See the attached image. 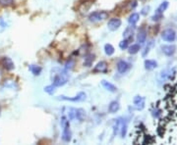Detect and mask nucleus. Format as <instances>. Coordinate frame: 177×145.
I'll return each mask as SVG.
<instances>
[{"instance_id": "f257e3e1", "label": "nucleus", "mask_w": 177, "mask_h": 145, "mask_svg": "<svg viewBox=\"0 0 177 145\" xmlns=\"http://www.w3.org/2000/svg\"><path fill=\"white\" fill-rule=\"evenodd\" d=\"M69 79V75L65 71H59L57 72H54L52 76V84L56 87L63 86L64 84L68 83Z\"/></svg>"}, {"instance_id": "f03ea898", "label": "nucleus", "mask_w": 177, "mask_h": 145, "mask_svg": "<svg viewBox=\"0 0 177 145\" xmlns=\"http://www.w3.org/2000/svg\"><path fill=\"white\" fill-rule=\"evenodd\" d=\"M61 126H62V139L63 141L69 142L72 138V133L70 130V123L66 117L61 118Z\"/></svg>"}, {"instance_id": "7ed1b4c3", "label": "nucleus", "mask_w": 177, "mask_h": 145, "mask_svg": "<svg viewBox=\"0 0 177 145\" xmlns=\"http://www.w3.org/2000/svg\"><path fill=\"white\" fill-rule=\"evenodd\" d=\"M68 118L70 121L78 120L79 122H83L86 119V111L83 109H70Z\"/></svg>"}, {"instance_id": "20e7f679", "label": "nucleus", "mask_w": 177, "mask_h": 145, "mask_svg": "<svg viewBox=\"0 0 177 145\" xmlns=\"http://www.w3.org/2000/svg\"><path fill=\"white\" fill-rule=\"evenodd\" d=\"M108 17V12L106 11H97L92 13L89 16V20L90 22L92 23H97V22H101V21L107 19Z\"/></svg>"}, {"instance_id": "39448f33", "label": "nucleus", "mask_w": 177, "mask_h": 145, "mask_svg": "<svg viewBox=\"0 0 177 145\" xmlns=\"http://www.w3.org/2000/svg\"><path fill=\"white\" fill-rule=\"evenodd\" d=\"M86 95L85 92H79L77 95L73 96V97H68V96H65V95H60L58 96L57 99L59 100H65V101H71V102H81V101H84L86 100Z\"/></svg>"}, {"instance_id": "423d86ee", "label": "nucleus", "mask_w": 177, "mask_h": 145, "mask_svg": "<svg viewBox=\"0 0 177 145\" xmlns=\"http://www.w3.org/2000/svg\"><path fill=\"white\" fill-rule=\"evenodd\" d=\"M168 7V2L167 1H163L162 3H161V5L158 7V9L155 10V14L152 17L153 21H158L162 18L163 12H165Z\"/></svg>"}, {"instance_id": "0eeeda50", "label": "nucleus", "mask_w": 177, "mask_h": 145, "mask_svg": "<svg viewBox=\"0 0 177 145\" xmlns=\"http://www.w3.org/2000/svg\"><path fill=\"white\" fill-rule=\"evenodd\" d=\"M161 38L167 42H173L176 38V32L172 29H165L161 33Z\"/></svg>"}, {"instance_id": "6e6552de", "label": "nucleus", "mask_w": 177, "mask_h": 145, "mask_svg": "<svg viewBox=\"0 0 177 145\" xmlns=\"http://www.w3.org/2000/svg\"><path fill=\"white\" fill-rule=\"evenodd\" d=\"M121 20L118 18H112L109 20L108 24H107V27H108V29H110L111 32H114L116 29H118L120 27H121Z\"/></svg>"}, {"instance_id": "1a4fd4ad", "label": "nucleus", "mask_w": 177, "mask_h": 145, "mask_svg": "<svg viewBox=\"0 0 177 145\" xmlns=\"http://www.w3.org/2000/svg\"><path fill=\"white\" fill-rule=\"evenodd\" d=\"M1 64H2L4 69L7 70V71H12L15 68L14 63H13V61L9 57H3L2 60H1Z\"/></svg>"}, {"instance_id": "9d476101", "label": "nucleus", "mask_w": 177, "mask_h": 145, "mask_svg": "<svg viewBox=\"0 0 177 145\" xmlns=\"http://www.w3.org/2000/svg\"><path fill=\"white\" fill-rule=\"evenodd\" d=\"M134 105L137 110H143L145 107V98L142 96H135L134 97Z\"/></svg>"}, {"instance_id": "9b49d317", "label": "nucleus", "mask_w": 177, "mask_h": 145, "mask_svg": "<svg viewBox=\"0 0 177 145\" xmlns=\"http://www.w3.org/2000/svg\"><path fill=\"white\" fill-rule=\"evenodd\" d=\"M162 52L165 53L166 56H172L175 51H176V46L173 44H169V45H163L161 47Z\"/></svg>"}, {"instance_id": "f8f14e48", "label": "nucleus", "mask_w": 177, "mask_h": 145, "mask_svg": "<svg viewBox=\"0 0 177 145\" xmlns=\"http://www.w3.org/2000/svg\"><path fill=\"white\" fill-rule=\"evenodd\" d=\"M129 69H130V65L124 60H120L117 63V71L120 72V74H124Z\"/></svg>"}, {"instance_id": "ddd939ff", "label": "nucleus", "mask_w": 177, "mask_h": 145, "mask_svg": "<svg viewBox=\"0 0 177 145\" xmlns=\"http://www.w3.org/2000/svg\"><path fill=\"white\" fill-rule=\"evenodd\" d=\"M101 85L103 86V88L106 89V90L109 91V92H116L117 91V87H116L113 83L107 82V80H105V79L101 80Z\"/></svg>"}, {"instance_id": "4468645a", "label": "nucleus", "mask_w": 177, "mask_h": 145, "mask_svg": "<svg viewBox=\"0 0 177 145\" xmlns=\"http://www.w3.org/2000/svg\"><path fill=\"white\" fill-rule=\"evenodd\" d=\"M127 133V122L120 118V126H119V134L121 138H124Z\"/></svg>"}, {"instance_id": "2eb2a0df", "label": "nucleus", "mask_w": 177, "mask_h": 145, "mask_svg": "<svg viewBox=\"0 0 177 145\" xmlns=\"http://www.w3.org/2000/svg\"><path fill=\"white\" fill-rule=\"evenodd\" d=\"M106 71H107V64L104 61L98 62L94 69V72H105Z\"/></svg>"}, {"instance_id": "dca6fc26", "label": "nucleus", "mask_w": 177, "mask_h": 145, "mask_svg": "<svg viewBox=\"0 0 177 145\" xmlns=\"http://www.w3.org/2000/svg\"><path fill=\"white\" fill-rule=\"evenodd\" d=\"M147 39V32L145 29H141L137 35V41L139 44H143L145 43V41Z\"/></svg>"}, {"instance_id": "f3484780", "label": "nucleus", "mask_w": 177, "mask_h": 145, "mask_svg": "<svg viewBox=\"0 0 177 145\" xmlns=\"http://www.w3.org/2000/svg\"><path fill=\"white\" fill-rule=\"evenodd\" d=\"M120 108V104L118 101H112L110 102V104L108 106V112L111 114H114L116 113Z\"/></svg>"}, {"instance_id": "a211bd4d", "label": "nucleus", "mask_w": 177, "mask_h": 145, "mask_svg": "<svg viewBox=\"0 0 177 145\" xmlns=\"http://www.w3.org/2000/svg\"><path fill=\"white\" fill-rule=\"evenodd\" d=\"M145 69L148 71H152L154 69L158 67V63L155 62L154 60H146L145 61Z\"/></svg>"}, {"instance_id": "6ab92c4d", "label": "nucleus", "mask_w": 177, "mask_h": 145, "mask_svg": "<svg viewBox=\"0 0 177 145\" xmlns=\"http://www.w3.org/2000/svg\"><path fill=\"white\" fill-rule=\"evenodd\" d=\"M139 19H140V15L138 14V13H132L128 19V23L131 25H135L138 22H139Z\"/></svg>"}, {"instance_id": "aec40b11", "label": "nucleus", "mask_w": 177, "mask_h": 145, "mask_svg": "<svg viewBox=\"0 0 177 145\" xmlns=\"http://www.w3.org/2000/svg\"><path fill=\"white\" fill-rule=\"evenodd\" d=\"M133 33H134V25H132V27H128L126 29H125L124 32H123V36H124V38H126V39L130 41V39L133 37Z\"/></svg>"}, {"instance_id": "412c9836", "label": "nucleus", "mask_w": 177, "mask_h": 145, "mask_svg": "<svg viewBox=\"0 0 177 145\" xmlns=\"http://www.w3.org/2000/svg\"><path fill=\"white\" fill-rule=\"evenodd\" d=\"M29 70H30V72H31L34 76H38V75H41V71H42L41 67V66H37V65H30Z\"/></svg>"}, {"instance_id": "4be33fe9", "label": "nucleus", "mask_w": 177, "mask_h": 145, "mask_svg": "<svg viewBox=\"0 0 177 145\" xmlns=\"http://www.w3.org/2000/svg\"><path fill=\"white\" fill-rule=\"evenodd\" d=\"M114 47L112 46L111 44L109 43H106L104 45V52L105 54L107 55V56H111V55H113L114 54Z\"/></svg>"}, {"instance_id": "5701e85b", "label": "nucleus", "mask_w": 177, "mask_h": 145, "mask_svg": "<svg viewBox=\"0 0 177 145\" xmlns=\"http://www.w3.org/2000/svg\"><path fill=\"white\" fill-rule=\"evenodd\" d=\"M140 49H141L140 44H133L132 46L129 47L128 52H129V54H136V53L139 52Z\"/></svg>"}, {"instance_id": "b1692460", "label": "nucleus", "mask_w": 177, "mask_h": 145, "mask_svg": "<svg viewBox=\"0 0 177 145\" xmlns=\"http://www.w3.org/2000/svg\"><path fill=\"white\" fill-rule=\"evenodd\" d=\"M8 27V24L6 23V21L4 20L2 17H0V33L3 32Z\"/></svg>"}, {"instance_id": "393cba45", "label": "nucleus", "mask_w": 177, "mask_h": 145, "mask_svg": "<svg viewBox=\"0 0 177 145\" xmlns=\"http://www.w3.org/2000/svg\"><path fill=\"white\" fill-rule=\"evenodd\" d=\"M14 4V0H0V6L10 7Z\"/></svg>"}, {"instance_id": "a878e982", "label": "nucleus", "mask_w": 177, "mask_h": 145, "mask_svg": "<svg viewBox=\"0 0 177 145\" xmlns=\"http://www.w3.org/2000/svg\"><path fill=\"white\" fill-rule=\"evenodd\" d=\"M94 55H89V56L85 59V63H84V65L85 66H87V67H90V65H92V63L94 62Z\"/></svg>"}, {"instance_id": "bb28decb", "label": "nucleus", "mask_w": 177, "mask_h": 145, "mask_svg": "<svg viewBox=\"0 0 177 145\" xmlns=\"http://www.w3.org/2000/svg\"><path fill=\"white\" fill-rule=\"evenodd\" d=\"M55 88H56V86H54L53 84H50V85H47V86L44 87V91L48 93V94H53L54 91H55Z\"/></svg>"}, {"instance_id": "cd10ccee", "label": "nucleus", "mask_w": 177, "mask_h": 145, "mask_svg": "<svg viewBox=\"0 0 177 145\" xmlns=\"http://www.w3.org/2000/svg\"><path fill=\"white\" fill-rule=\"evenodd\" d=\"M128 45H129V40L126 39V38H124V39L122 41H120V43H119V47L120 49H127L128 48Z\"/></svg>"}, {"instance_id": "c85d7f7f", "label": "nucleus", "mask_w": 177, "mask_h": 145, "mask_svg": "<svg viewBox=\"0 0 177 145\" xmlns=\"http://www.w3.org/2000/svg\"><path fill=\"white\" fill-rule=\"evenodd\" d=\"M153 46V40H150L149 43H148V46L146 47V49H145V51L143 52V57H145V56H147V54H148L149 52H150V47Z\"/></svg>"}, {"instance_id": "c756f323", "label": "nucleus", "mask_w": 177, "mask_h": 145, "mask_svg": "<svg viewBox=\"0 0 177 145\" xmlns=\"http://www.w3.org/2000/svg\"><path fill=\"white\" fill-rule=\"evenodd\" d=\"M0 112H1V108H0Z\"/></svg>"}]
</instances>
